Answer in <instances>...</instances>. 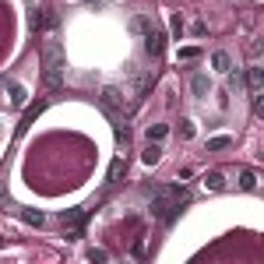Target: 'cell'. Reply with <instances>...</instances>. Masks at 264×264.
I'll list each match as a JSON object with an SVG mask.
<instances>
[{"mask_svg":"<svg viewBox=\"0 0 264 264\" xmlns=\"http://www.w3.org/2000/svg\"><path fill=\"white\" fill-rule=\"evenodd\" d=\"M43 81H46V88H60V81H64V50L57 39L43 43Z\"/></svg>","mask_w":264,"mask_h":264,"instance_id":"6da1fadb","label":"cell"},{"mask_svg":"<svg viewBox=\"0 0 264 264\" xmlns=\"http://www.w3.org/2000/svg\"><path fill=\"white\" fill-rule=\"evenodd\" d=\"M99 99H102V106H106L113 117H127V113H131V102H127V95H124L117 85H106V88L99 92Z\"/></svg>","mask_w":264,"mask_h":264,"instance_id":"7a4b0ae2","label":"cell"},{"mask_svg":"<svg viewBox=\"0 0 264 264\" xmlns=\"http://www.w3.org/2000/svg\"><path fill=\"white\" fill-rule=\"evenodd\" d=\"M144 50H148V57H162V50H166V35H162L159 28H152V32L144 35Z\"/></svg>","mask_w":264,"mask_h":264,"instance_id":"3957f363","label":"cell"},{"mask_svg":"<svg viewBox=\"0 0 264 264\" xmlns=\"http://www.w3.org/2000/svg\"><path fill=\"white\" fill-rule=\"evenodd\" d=\"M4 88H7V99H11V106H14V109H21V106L28 102V92H25V85H21V81H7Z\"/></svg>","mask_w":264,"mask_h":264,"instance_id":"277c9868","label":"cell"},{"mask_svg":"<svg viewBox=\"0 0 264 264\" xmlns=\"http://www.w3.org/2000/svg\"><path fill=\"white\" fill-rule=\"evenodd\" d=\"M243 85L250 88V95H254V92H264V74H261V67H247Z\"/></svg>","mask_w":264,"mask_h":264,"instance_id":"5b68a950","label":"cell"},{"mask_svg":"<svg viewBox=\"0 0 264 264\" xmlns=\"http://www.w3.org/2000/svg\"><path fill=\"white\" fill-rule=\"evenodd\" d=\"M191 92H194V99H208V92H211L208 74H194V78H191Z\"/></svg>","mask_w":264,"mask_h":264,"instance_id":"8992f818","label":"cell"},{"mask_svg":"<svg viewBox=\"0 0 264 264\" xmlns=\"http://www.w3.org/2000/svg\"><path fill=\"white\" fill-rule=\"evenodd\" d=\"M211 67H215L218 74H229V70H233V57H229L225 50H215V53H211Z\"/></svg>","mask_w":264,"mask_h":264,"instance_id":"52a82bcc","label":"cell"},{"mask_svg":"<svg viewBox=\"0 0 264 264\" xmlns=\"http://www.w3.org/2000/svg\"><path fill=\"white\" fill-rule=\"evenodd\" d=\"M159 155H162L159 141H148V148L141 152V162H144V166H155V162H159Z\"/></svg>","mask_w":264,"mask_h":264,"instance_id":"ba28073f","label":"cell"},{"mask_svg":"<svg viewBox=\"0 0 264 264\" xmlns=\"http://www.w3.org/2000/svg\"><path fill=\"white\" fill-rule=\"evenodd\" d=\"M14 211H18L28 225H43V222H46V215H43V211H35V208H14Z\"/></svg>","mask_w":264,"mask_h":264,"instance_id":"9c48e42d","label":"cell"},{"mask_svg":"<svg viewBox=\"0 0 264 264\" xmlns=\"http://www.w3.org/2000/svg\"><path fill=\"white\" fill-rule=\"evenodd\" d=\"M131 28H134V32H137V35H148V32L155 28V21H152L148 14H137V18H134V21H131Z\"/></svg>","mask_w":264,"mask_h":264,"instance_id":"30bf717a","label":"cell"},{"mask_svg":"<svg viewBox=\"0 0 264 264\" xmlns=\"http://www.w3.org/2000/svg\"><path fill=\"white\" fill-rule=\"evenodd\" d=\"M240 187H243L247 194H254V191H257V173H254V169H243V173H240Z\"/></svg>","mask_w":264,"mask_h":264,"instance_id":"8fae6325","label":"cell"},{"mask_svg":"<svg viewBox=\"0 0 264 264\" xmlns=\"http://www.w3.org/2000/svg\"><path fill=\"white\" fill-rule=\"evenodd\" d=\"M152 85H155V74H137V85H134V95L141 99V95H144V92H148Z\"/></svg>","mask_w":264,"mask_h":264,"instance_id":"7c38bea8","label":"cell"},{"mask_svg":"<svg viewBox=\"0 0 264 264\" xmlns=\"http://www.w3.org/2000/svg\"><path fill=\"white\" fill-rule=\"evenodd\" d=\"M204 187H208V191H222V187H225V176H222L218 169H211V173L204 176Z\"/></svg>","mask_w":264,"mask_h":264,"instance_id":"4fadbf2b","label":"cell"},{"mask_svg":"<svg viewBox=\"0 0 264 264\" xmlns=\"http://www.w3.org/2000/svg\"><path fill=\"white\" fill-rule=\"evenodd\" d=\"M166 134H169V124H152L148 127V141H166Z\"/></svg>","mask_w":264,"mask_h":264,"instance_id":"5bb4252c","label":"cell"},{"mask_svg":"<svg viewBox=\"0 0 264 264\" xmlns=\"http://www.w3.org/2000/svg\"><path fill=\"white\" fill-rule=\"evenodd\" d=\"M229 144H233V137H229V134H218V137L208 141V152H222V148H229Z\"/></svg>","mask_w":264,"mask_h":264,"instance_id":"9a60e30c","label":"cell"},{"mask_svg":"<svg viewBox=\"0 0 264 264\" xmlns=\"http://www.w3.org/2000/svg\"><path fill=\"white\" fill-rule=\"evenodd\" d=\"M88 261H95V264H106V261H109V254H106L102 247H92V250H88Z\"/></svg>","mask_w":264,"mask_h":264,"instance_id":"2e32d148","label":"cell"},{"mask_svg":"<svg viewBox=\"0 0 264 264\" xmlns=\"http://www.w3.org/2000/svg\"><path fill=\"white\" fill-rule=\"evenodd\" d=\"M120 173H124V159H113V166H109V183H117Z\"/></svg>","mask_w":264,"mask_h":264,"instance_id":"e0dca14e","label":"cell"},{"mask_svg":"<svg viewBox=\"0 0 264 264\" xmlns=\"http://www.w3.org/2000/svg\"><path fill=\"white\" fill-rule=\"evenodd\" d=\"M198 57H201L198 46H183V50H180V60H198Z\"/></svg>","mask_w":264,"mask_h":264,"instance_id":"ac0fdd59","label":"cell"},{"mask_svg":"<svg viewBox=\"0 0 264 264\" xmlns=\"http://www.w3.org/2000/svg\"><path fill=\"white\" fill-rule=\"evenodd\" d=\"M180 137H183V141L194 137V124H191V120H180Z\"/></svg>","mask_w":264,"mask_h":264,"instance_id":"d6986e66","label":"cell"},{"mask_svg":"<svg viewBox=\"0 0 264 264\" xmlns=\"http://www.w3.org/2000/svg\"><path fill=\"white\" fill-rule=\"evenodd\" d=\"M229 88H233V92H236V88H243V74H240V70H236V74L229 70Z\"/></svg>","mask_w":264,"mask_h":264,"instance_id":"ffe728a7","label":"cell"},{"mask_svg":"<svg viewBox=\"0 0 264 264\" xmlns=\"http://www.w3.org/2000/svg\"><path fill=\"white\" fill-rule=\"evenodd\" d=\"M173 35H176V39L183 35V18H180V14H173Z\"/></svg>","mask_w":264,"mask_h":264,"instance_id":"44dd1931","label":"cell"},{"mask_svg":"<svg viewBox=\"0 0 264 264\" xmlns=\"http://www.w3.org/2000/svg\"><path fill=\"white\" fill-rule=\"evenodd\" d=\"M0 208L11 211V201H7V187H4V180H0Z\"/></svg>","mask_w":264,"mask_h":264,"instance_id":"7402d4cb","label":"cell"},{"mask_svg":"<svg viewBox=\"0 0 264 264\" xmlns=\"http://www.w3.org/2000/svg\"><path fill=\"white\" fill-rule=\"evenodd\" d=\"M4 85H7V81H4V78H0V92H4Z\"/></svg>","mask_w":264,"mask_h":264,"instance_id":"603a6c76","label":"cell"}]
</instances>
